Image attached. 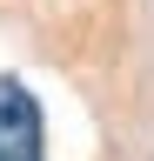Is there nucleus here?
Returning a JSON list of instances; mask_svg holds the SVG:
<instances>
[{
    "label": "nucleus",
    "instance_id": "obj_1",
    "mask_svg": "<svg viewBox=\"0 0 154 161\" xmlns=\"http://www.w3.org/2000/svg\"><path fill=\"white\" fill-rule=\"evenodd\" d=\"M47 121L40 101H34L13 74H0V161H47Z\"/></svg>",
    "mask_w": 154,
    "mask_h": 161
}]
</instances>
